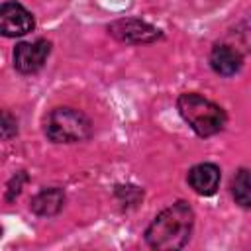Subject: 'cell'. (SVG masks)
Wrapping results in <instances>:
<instances>
[{
    "label": "cell",
    "instance_id": "obj_5",
    "mask_svg": "<svg viewBox=\"0 0 251 251\" xmlns=\"http://www.w3.org/2000/svg\"><path fill=\"white\" fill-rule=\"evenodd\" d=\"M108 31L118 41H124V43H151L161 37V31L155 25L135 18L116 20L108 25Z\"/></svg>",
    "mask_w": 251,
    "mask_h": 251
},
{
    "label": "cell",
    "instance_id": "obj_7",
    "mask_svg": "<svg viewBox=\"0 0 251 251\" xmlns=\"http://www.w3.org/2000/svg\"><path fill=\"white\" fill-rule=\"evenodd\" d=\"M188 184L200 196H212L220 186V167L214 163H200L188 171Z\"/></svg>",
    "mask_w": 251,
    "mask_h": 251
},
{
    "label": "cell",
    "instance_id": "obj_2",
    "mask_svg": "<svg viewBox=\"0 0 251 251\" xmlns=\"http://www.w3.org/2000/svg\"><path fill=\"white\" fill-rule=\"evenodd\" d=\"M176 108L182 116V120L200 135L210 137L224 129L226 126V112L214 104L212 100L196 94V92H184L176 100Z\"/></svg>",
    "mask_w": 251,
    "mask_h": 251
},
{
    "label": "cell",
    "instance_id": "obj_6",
    "mask_svg": "<svg viewBox=\"0 0 251 251\" xmlns=\"http://www.w3.org/2000/svg\"><path fill=\"white\" fill-rule=\"evenodd\" d=\"M35 20L20 2L6 0L0 8V31L6 37H20L33 29Z\"/></svg>",
    "mask_w": 251,
    "mask_h": 251
},
{
    "label": "cell",
    "instance_id": "obj_3",
    "mask_svg": "<svg viewBox=\"0 0 251 251\" xmlns=\"http://www.w3.org/2000/svg\"><path fill=\"white\" fill-rule=\"evenodd\" d=\"M45 135L55 143H78L90 137L92 124L76 108L59 106L45 116Z\"/></svg>",
    "mask_w": 251,
    "mask_h": 251
},
{
    "label": "cell",
    "instance_id": "obj_11",
    "mask_svg": "<svg viewBox=\"0 0 251 251\" xmlns=\"http://www.w3.org/2000/svg\"><path fill=\"white\" fill-rule=\"evenodd\" d=\"M24 180H25V173H24V171L16 173V176H14V178H12V182L8 184V200H12L14 196H18V194H20Z\"/></svg>",
    "mask_w": 251,
    "mask_h": 251
},
{
    "label": "cell",
    "instance_id": "obj_8",
    "mask_svg": "<svg viewBox=\"0 0 251 251\" xmlns=\"http://www.w3.org/2000/svg\"><path fill=\"white\" fill-rule=\"evenodd\" d=\"M210 65L218 75L233 76L235 73H239V69L243 65V59H241V53L235 47L220 43V45H214V49L210 53Z\"/></svg>",
    "mask_w": 251,
    "mask_h": 251
},
{
    "label": "cell",
    "instance_id": "obj_9",
    "mask_svg": "<svg viewBox=\"0 0 251 251\" xmlns=\"http://www.w3.org/2000/svg\"><path fill=\"white\" fill-rule=\"evenodd\" d=\"M63 206H65V192L57 186L43 188L31 198V210L43 218L59 214L63 210Z\"/></svg>",
    "mask_w": 251,
    "mask_h": 251
},
{
    "label": "cell",
    "instance_id": "obj_1",
    "mask_svg": "<svg viewBox=\"0 0 251 251\" xmlns=\"http://www.w3.org/2000/svg\"><path fill=\"white\" fill-rule=\"evenodd\" d=\"M192 226V208L184 200H178L155 216V220L145 229V241L157 251H175L188 243Z\"/></svg>",
    "mask_w": 251,
    "mask_h": 251
},
{
    "label": "cell",
    "instance_id": "obj_4",
    "mask_svg": "<svg viewBox=\"0 0 251 251\" xmlns=\"http://www.w3.org/2000/svg\"><path fill=\"white\" fill-rule=\"evenodd\" d=\"M51 53V43L47 39L22 41L14 49V67L24 75L37 73Z\"/></svg>",
    "mask_w": 251,
    "mask_h": 251
},
{
    "label": "cell",
    "instance_id": "obj_12",
    "mask_svg": "<svg viewBox=\"0 0 251 251\" xmlns=\"http://www.w3.org/2000/svg\"><path fill=\"white\" fill-rule=\"evenodd\" d=\"M16 120H12V116L8 114V112H4L2 114V137L4 139H8V137H12V135H16Z\"/></svg>",
    "mask_w": 251,
    "mask_h": 251
},
{
    "label": "cell",
    "instance_id": "obj_10",
    "mask_svg": "<svg viewBox=\"0 0 251 251\" xmlns=\"http://www.w3.org/2000/svg\"><path fill=\"white\" fill-rule=\"evenodd\" d=\"M231 194H233V200L239 206L251 208V169H239L233 175Z\"/></svg>",
    "mask_w": 251,
    "mask_h": 251
}]
</instances>
